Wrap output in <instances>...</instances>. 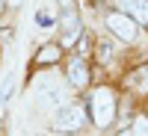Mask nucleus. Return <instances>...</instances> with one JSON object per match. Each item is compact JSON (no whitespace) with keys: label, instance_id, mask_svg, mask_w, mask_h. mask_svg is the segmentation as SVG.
I'll return each mask as SVG.
<instances>
[{"label":"nucleus","instance_id":"16","mask_svg":"<svg viewBox=\"0 0 148 136\" xmlns=\"http://www.w3.org/2000/svg\"><path fill=\"white\" fill-rule=\"evenodd\" d=\"M9 3H12V6H21V0H9Z\"/></svg>","mask_w":148,"mask_h":136},{"label":"nucleus","instance_id":"15","mask_svg":"<svg viewBox=\"0 0 148 136\" xmlns=\"http://www.w3.org/2000/svg\"><path fill=\"white\" fill-rule=\"evenodd\" d=\"M119 136H133V133H130V130H121V133H119Z\"/></svg>","mask_w":148,"mask_h":136},{"label":"nucleus","instance_id":"17","mask_svg":"<svg viewBox=\"0 0 148 136\" xmlns=\"http://www.w3.org/2000/svg\"><path fill=\"white\" fill-rule=\"evenodd\" d=\"M3 6H6V3H3V0H0V12H3Z\"/></svg>","mask_w":148,"mask_h":136},{"label":"nucleus","instance_id":"10","mask_svg":"<svg viewBox=\"0 0 148 136\" xmlns=\"http://www.w3.org/2000/svg\"><path fill=\"white\" fill-rule=\"evenodd\" d=\"M130 133H133V136H148V118H145V115H139L136 121H133Z\"/></svg>","mask_w":148,"mask_h":136},{"label":"nucleus","instance_id":"9","mask_svg":"<svg viewBox=\"0 0 148 136\" xmlns=\"http://www.w3.org/2000/svg\"><path fill=\"white\" fill-rule=\"evenodd\" d=\"M36 21H39V27L42 30H47V27H56V15H53V9H39L36 12Z\"/></svg>","mask_w":148,"mask_h":136},{"label":"nucleus","instance_id":"3","mask_svg":"<svg viewBox=\"0 0 148 136\" xmlns=\"http://www.w3.org/2000/svg\"><path fill=\"white\" fill-rule=\"evenodd\" d=\"M107 27H110L113 36H119L121 42H133L136 39V21L130 15H125V12H113V15L107 18Z\"/></svg>","mask_w":148,"mask_h":136},{"label":"nucleus","instance_id":"14","mask_svg":"<svg viewBox=\"0 0 148 136\" xmlns=\"http://www.w3.org/2000/svg\"><path fill=\"white\" fill-rule=\"evenodd\" d=\"M71 6V0H59V9H68Z\"/></svg>","mask_w":148,"mask_h":136},{"label":"nucleus","instance_id":"1","mask_svg":"<svg viewBox=\"0 0 148 136\" xmlns=\"http://www.w3.org/2000/svg\"><path fill=\"white\" fill-rule=\"evenodd\" d=\"M89 107H92V121L98 127H107L110 121L116 118V95L110 89H95Z\"/></svg>","mask_w":148,"mask_h":136},{"label":"nucleus","instance_id":"13","mask_svg":"<svg viewBox=\"0 0 148 136\" xmlns=\"http://www.w3.org/2000/svg\"><path fill=\"white\" fill-rule=\"evenodd\" d=\"M77 51H80L83 56H86V53H89V51H92V47H89V39H80V44H77Z\"/></svg>","mask_w":148,"mask_h":136},{"label":"nucleus","instance_id":"7","mask_svg":"<svg viewBox=\"0 0 148 136\" xmlns=\"http://www.w3.org/2000/svg\"><path fill=\"white\" fill-rule=\"evenodd\" d=\"M68 83L74 86V89H83V86L89 83V68H86L83 59H71V65H68Z\"/></svg>","mask_w":148,"mask_h":136},{"label":"nucleus","instance_id":"2","mask_svg":"<svg viewBox=\"0 0 148 136\" xmlns=\"http://www.w3.org/2000/svg\"><path fill=\"white\" fill-rule=\"evenodd\" d=\"M83 124H86L83 107L68 104V107H62V109H56V118H53V130H56V133H77Z\"/></svg>","mask_w":148,"mask_h":136},{"label":"nucleus","instance_id":"4","mask_svg":"<svg viewBox=\"0 0 148 136\" xmlns=\"http://www.w3.org/2000/svg\"><path fill=\"white\" fill-rule=\"evenodd\" d=\"M56 24H62V30H65V33H62V44H65V47L80 39V18H77V12H74V6L62 9V15H59Z\"/></svg>","mask_w":148,"mask_h":136},{"label":"nucleus","instance_id":"5","mask_svg":"<svg viewBox=\"0 0 148 136\" xmlns=\"http://www.w3.org/2000/svg\"><path fill=\"white\" fill-rule=\"evenodd\" d=\"M119 12L130 15L136 24H148V0H116Z\"/></svg>","mask_w":148,"mask_h":136},{"label":"nucleus","instance_id":"8","mask_svg":"<svg viewBox=\"0 0 148 136\" xmlns=\"http://www.w3.org/2000/svg\"><path fill=\"white\" fill-rule=\"evenodd\" d=\"M56 59H59V47L56 44H45L42 51L36 53V62H39V65H45V62L51 65V62H56Z\"/></svg>","mask_w":148,"mask_h":136},{"label":"nucleus","instance_id":"6","mask_svg":"<svg viewBox=\"0 0 148 136\" xmlns=\"http://www.w3.org/2000/svg\"><path fill=\"white\" fill-rule=\"evenodd\" d=\"M42 107H47V109H62V107H68V92L62 89V86H51V89H45L42 92Z\"/></svg>","mask_w":148,"mask_h":136},{"label":"nucleus","instance_id":"12","mask_svg":"<svg viewBox=\"0 0 148 136\" xmlns=\"http://www.w3.org/2000/svg\"><path fill=\"white\" fill-rule=\"evenodd\" d=\"M101 56H104V59L113 56V44H110V42H104V44H101Z\"/></svg>","mask_w":148,"mask_h":136},{"label":"nucleus","instance_id":"11","mask_svg":"<svg viewBox=\"0 0 148 136\" xmlns=\"http://www.w3.org/2000/svg\"><path fill=\"white\" fill-rule=\"evenodd\" d=\"M136 86H139L142 92H148V65L139 68V74H136Z\"/></svg>","mask_w":148,"mask_h":136}]
</instances>
